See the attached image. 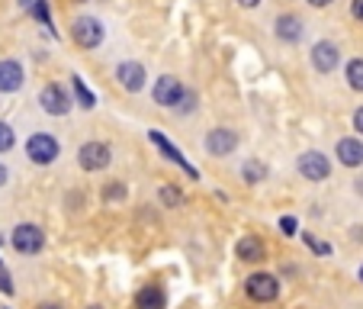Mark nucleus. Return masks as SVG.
<instances>
[{"label": "nucleus", "instance_id": "nucleus-17", "mask_svg": "<svg viewBox=\"0 0 363 309\" xmlns=\"http://www.w3.org/2000/svg\"><path fill=\"white\" fill-rule=\"evenodd\" d=\"M135 309H167V293L161 287H145L135 293Z\"/></svg>", "mask_w": 363, "mask_h": 309}, {"label": "nucleus", "instance_id": "nucleus-36", "mask_svg": "<svg viewBox=\"0 0 363 309\" xmlns=\"http://www.w3.org/2000/svg\"><path fill=\"white\" fill-rule=\"evenodd\" d=\"M360 281H363V268H360Z\"/></svg>", "mask_w": 363, "mask_h": 309}, {"label": "nucleus", "instance_id": "nucleus-11", "mask_svg": "<svg viewBox=\"0 0 363 309\" xmlns=\"http://www.w3.org/2000/svg\"><path fill=\"white\" fill-rule=\"evenodd\" d=\"M335 155L344 168H360L363 165V142L357 136H347L335 145Z\"/></svg>", "mask_w": 363, "mask_h": 309}, {"label": "nucleus", "instance_id": "nucleus-15", "mask_svg": "<svg viewBox=\"0 0 363 309\" xmlns=\"http://www.w3.org/2000/svg\"><path fill=\"white\" fill-rule=\"evenodd\" d=\"M235 254H238V261H264V254H267V248H264V242L257 239V235H245V239H238V248H235Z\"/></svg>", "mask_w": 363, "mask_h": 309}, {"label": "nucleus", "instance_id": "nucleus-35", "mask_svg": "<svg viewBox=\"0 0 363 309\" xmlns=\"http://www.w3.org/2000/svg\"><path fill=\"white\" fill-rule=\"evenodd\" d=\"M87 309H103V306H87Z\"/></svg>", "mask_w": 363, "mask_h": 309}, {"label": "nucleus", "instance_id": "nucleus-18", "mask_svg": "<svg viewBox=\"0 0 363 309\" xmlns=\"http://www.w3.org/2000/svg\"><path fill=\"white\" fill-rule=\"evenodd\" d=\"M241 178L247 180V184H261V180H267V165L257 158L245 161V168H241Z\"/></svg>", "mask_w": 363, "mask_h": 309}, {"label": "nucleus", "instance_id": "nucleus-23", "mask_svg": "<svg viewBox=\"0 0 363 309\" xmlns=\"http://www.w3.org/2000/svg\"><path fill=\"white\" fill-rule=\"evenodd\" d=\"M13 142H16L13 129H10L7 123H0V151H10V148H13Z\"/></svg>", "mask_w": 363, "mask_h": 309}, {"label": "nucleus", "instance_id": "nucleus-25", "mask_svg": "<svg viewBox=\"0 0 363 309\" xmlns=\"http://www.w3.org/2000/svg\"><path fill=\"white\" fill-rule=\"evenodd\" d=\"M35 16H39L45 26H52V16H48V4H45V0H39V4H35Z\"/></svg>", "mask_w": 363, "mask_h": 309}, {"label": "nucleus", "instance_id": "nucleus-12", "mask_svg": "<svg viewBox=\"0 0 363 309\" xmlns=\"http://www.w3.org/2000/svg\"><path fill=\"white\" fill-rule=\"evenodd\" d=\"M148 139H151V145H155V148H161V151H164V158H167V161H174V165H180V168H184L186 174H190L193 180H196V168H193L190 161L184 158V151H180V148H174V145L167 142V139L161 136V132H155V129L148 132Z\"/></svg>", "mask_w": 363, "mask_h": 309}, {"label": "nucleus", "instance_id": "nucleus-22", "mask_svg": "<svg viewBox=\"0 0 363 309\" xmlns=\"http://www.w3.org/2000/svg\"><path fill=\"white\" fill-rule=\"evenodd\" d=\"M161 203H164L167 210H177V206L184 203V193H180L177 187H161Z\"/></svg>", "mask_w": 363, "mask_h": 309}, {"label": "nucleus", "instance_id": "nucleus-34", "mask_svg": "<svg viewBox=\"0 0 363 309\" xmlns=\"http://www.w3.org/2000/svg\"><path fill=\"white\" fill-rule=\"evenodd\" d=\"M354 190H357V193H363V178H360V180H357V184H354Z\"/></svg>", "mask_w": 363, "mask_h": 309}, {"label": "nucleus", "instance_id": "nucleus-29", "mask_svg": "<svg viewBox=\"0 0 363 309\" xmlns=\"http://www.w3.org/2000/svg\"><path fill=\"white\" fill-rule=\"evenodd\" d=\"M354 129H357V132H360V136H363V107H360V110L354 113Z\"/></svg>", "mask_w": 363, "mask_h": 309}, {"label": "nucleus", "instance_id": "nucleus-24", "mask_svg": "<svg viewBox=\"0 0 363 309\" xmlns=\"http://www.w3.org/2000/svg\"><path fill=\"white\" fill-rule=\"evenodd\" d=\"M306 245L312 248V251H315V254H322V258H325V254H331V248L325 245L322 239H315V235H308V232H306Z\"/></svg>", "mask_w": 363, "mask_h": 309}, {"label": "nucleus", "instance_id": "nucleus-1", "mask_svg": "<svg viewBox=\"0 0 363 309\" xmlns=\"http://www.w3.org/2000/svg\"><path fill=\"white\" fill-rule=\"evenodd\" d=\"M26 155L33 165L45 168V165H55L58 161L62 145H58L55 136H48V132H35V136H29V142H26Z\"/></svg>", "mask_w": 363, "mask_h": 309}, {"label": "nucleus", "instance_id": "nucleus-4", "mask_svg": "<svg viewBox=\"0 0 363 309\" xmlns=\"http://www.w3.org/2000/svg\"><path fill=\"white\" fill-rule=\"evenodd\" d=\"M296 171H299L306 180H312V184H322V180L331 174V161L325 158L322 151H302L299 161H296Z\"/></svg>", "mask_w": 363, "mask_h": 309}, {"label": "nucleus", "instance_id": "nucleus-3", "mask_svg": "<svg viewBox=\"0 0 363 309\" xmlns=\"http://www.w3.org/2000/svg\"><path fill=\"white\" fill-rule=\"evenodd\" d=\"M245 293L251 296L254 303H274L277 296H280V281H277L274 274H251L245 281Z\"/></svg>", "mask_w": 363, "mask_h": 309}, {"label": "nucleus", "instance_id": "nucleus-9", "mask_svg": "<svg viewBox=\"0 0 363 309\" xmlns=\"http://www.w3.org/2000/svg\"><path fill=\"white\" fill-rule=\"evenodd\" d=\"M206 151L209 155H216V158H225V155H232L235 148H238V136H235L232 129H225V126H219V129H213L209 136H206Z\"/></svg>", "mask_w": 363, "mask_h": 309}, {"label": "nucleus", "instance_id": "nucleus-6", "mask_svg": "<svg viewBox=\"0 0 363 309\" xmlns=\"http://www.w3.org/2000/svg\"><path fill=\"white\" fill-rule=\"evenodd\" d=\"M10 242H13V248L20 254H39L45 248V232L39 226H33V222H20L13 229V239Z\"/></svg>", "mask_w": 363, "mask_h": 309}, {"label": "nucleus", "instance_id": "nucleus-5", "mask_svg": "<svg viewBox=\"0 0 363 309\" xmlns=\"http://www.w3.org/2000/svg\"><path fill=\"white\" fill-rule=\"evenodd\" d=\"M71 39L81 48H96L103 42V23L96 16H77L71 23Z\"/></svg>", "mask_w": 363, "mask_h": 309}, {"label": "nucleus", "instance_id": "nucleus-31", "mask_svg": "<svg viewBox=\"0 0 363 309\" xmlns=\"http://www.w3.org/2000/svg\"><path fill=\"white\" fill-rule=\"evenodd\" d=\"M261 0H238V7H257Z\"/></svg>", "mask_w": 363, "mask_h": 309}, {"label": "nucleus", "instance_id": "nucleus-13", "mask_svg": "<svg viewBox=\"0 0 363 309\" xmlns=\"http://www.w3.org/2000/svg\"><path fill=\"white\" fill-rule=\"evenodd\" d=\"M116 81L123 90H129V94H135V90L145 87V68L138 62H123L116 68Z\"/></svg>", "mask_w": 363, "mask_h": 309}, {"label": "nucleus", "instance_id": "nucleus-14", "mask_svg": "<svg viewBox=\"0 0 363 309\" xmlns=\"http://www.w3.org/2000/svg\"><path fill=\"white\" fill-rule=\"evenodd\" d=\"M23 87V65L13 58L0 62V94H16Z\"/></svg>", "mask_w": 363, "mask_h": 309}, {"label": "nucleus", "instance_id": "nucleus-16", "mask_svg": "<svg viewBox=\"0 0 363 309\" xmlns=\"http://www.w3.org/2000/svg\"><path fill=\"white\" fill-rule=\"evenodd\" d=\"M277 39L280 42H299L302 39V20L293 13L277 16Z\"/></svg>", "mask_w": 363, "mask_h": 309}, {"label": "nucleus", "instance_id": "nucleus-2", "mask_svg": "<svg viewBox=\"0 0 363 309\" xmlns=\"http://www.w3.org/2000/svg\"><path fill=\"white\" fill-rule=\"evenodd\" d=\"M110 161H113V151H110V145H103V142H84L81 151H77V165L90 174L110 168Z\"/></svg>", "mask_w": 363, "mask_h": 309}, {"label": "nucleus", "instance_id": "nucleus-28", "mask_svg": "<svg viewBox=\"0 0 363 309\" xmlns=\"http://www.w3.org/2000/svg\"><path fill=\"white\" fill-rule=\"evenodd\" d=\"M350 13H354L357 20L363 23V0H350Z\"/></svg>", "mask_w": 363, "mask_h": 309}, {"label": "nucleus", "instance_id": "nucleus-32", "mask_svg": "<svg viewBox=\"0 0 363 309\" xmlns=\"http://www.w3.org/2000/svg\"><path fill=\"white\" fill-rule=\"evenodd\" d=\"M308 4H312V7H318V10H322V7H328L331 0H308Z\"/></svg>", "mask_w": 363, "mask_h": 309}, {"label": "nucleus", "instance_id": "nucleus-19", "mask_svg": "<svg viewBox=\"0 0 363 309\" xmlns=\"http://www.w3.org/2000/svg\"><path fill=\"white\" fill-rule=\"evenodd\" d=\"M100 197H103V203H119V200L129 197V190H125L123 180H110V184H103Z\"/></svg>", "mask_w": 363, "mask_h": 309}, {"label": "nucleus", "instance_id": "nucleus-33", "mask_svg": "<svg viewBox=\"0 0 363 309\" xmlns=\"http://www.w3.org/2000/svg\"><path fill=\"white\" fill-rule=\"evenodd\" d=\"M39 309H62V306H58V303H42Z\"/></svg>", "mask_w": 363, "mask_h": 309}, {"label": "nucleus", "instance_id": "nucleus-7", "mask_svg": "<svg viewBox=\"0 0 363 309\" xmlns=\"http://www.w3.org/2000/svg\"><path fill=\"white\" fill-rule=\"evenodd\" d=\"M151 97H155V103H158V107H180V100L186 97V90H184V84H180L177 77L164 75V77H158V81H155Z\"/></svg>", "mask_w": 363, "mask_h": 309}, {"label": "nucleus", "instance_id": "nucleus-27", "mask_svg": "<svg viewBox=\"0 0 363 309\" xmlns=\"http://www.w3.org/2000/svg\"><path fill=\"white\" fill-rule=\"evenodd\" d=\"M280 232L283 235H296V219H293V216H283V219H280Z\"/></svg>", "mask_w": 363, "mask_h": 309}, {"label": "nucleus", "instance_id": "nucleus-10", "mask_svg": "<svg viewBox=\"0 0 363 309\" xmlns=\"http://www.w3.org/2000/svg\"><path fill=\"white\" fill-rule=\"evenodd\" d=\"M337 62H341V52H337L335 42H315L312 45V65H315V71L331 75L337 68Z\"/></svg>", "mask_w": 363, "mask_h": 309}, {"label": "nucleus", "instance_id": "nucleus-26", "mask_svg": "<svg viewBox=\"0 0 363 309\" xmlns=\"http://www.w3.org/2000/svg\"><path fill=\"white\" fill-rule=\"evenodd\" d=\"M0 290H4V293H13V281H10V274H7L4 264H0Z\"/></svg>", "mask_w": 363, "mask_h": 309}, {"label": "nucleus", "instance_id": "nucleus-8", "mask_svg": "<svg viewBox=\"0 0 363 309\" xmlns=\"http://www.w3.org/2000/svg\"><path fill=\"white\" fill-rule=\"evenodd\" d=\"M39 103H42V110L48 113V116H65V113L71 110V97L65 94L62 84H45L39 94Z\"/></svg>", "mask_w": 363, "mask_h": 309}, {"label": "nucleus", "instance_id": "nucleus-21", "mask_svg": "<svg viewBox=\"0 0 363 309\" xmlns=\"http://www.w3.org/2000/svg\"><path fill=\"white\" fill-rule=\"evenodd\" d=\"M347 84H350V90H360L363 94V58H354L347 65Z\"/></svg>", "mask_w": 363, "mask_h": 309}, {"label": "nucleus", "instance_id": "nucleus-20", "mask_svg": "<svg viewBox=\"0 0 363 309\" xmlns=\"http://www.w3.org/2000/svg\"><path fill=\"white\" fill-rule=\"evenodd\" d=\"M71 84H74V97H77V103H81L84 110H94L96 107V100H94V94L87 90V84H84V77L81 75H74L71 77Z\"/></svg>", "mask_w": 363, "mask_h": 309}, {"label": "nucleus", "instance_id": "nucleus-30", "mask_svg": "<svg viewBox=\"0 0 363 309\" xmlns=\"http://www.w3.org/2000/svg\"><path fill=\"white\" fill-rule=\"evenodd\" d=\"M7 178H10V171H7V168H4V165H0V187L7 184Z\"/></svg>", "mask_w": 363, "mask_h": 309}]
</instances>
